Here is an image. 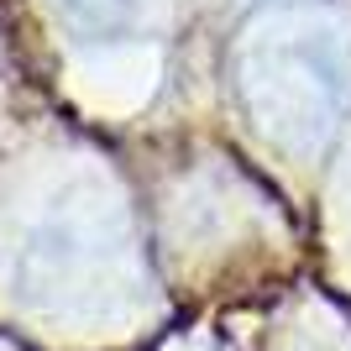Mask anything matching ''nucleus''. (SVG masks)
I'll use <instances>...</instances> for the list:
<instances>
[{
  "label": "nucleus",
  "mask_w": 351,
  "mask_h": 351,
  "mask_svg": "<svg viewBox=\"0 0 351 351\" xmlns=\"http://www.w3.org/2000/svg\"><path fill=\"white\" fill-rule=\"evenodd\" d=\"M58 11L69 16L79 32H89V37H121V32L136 21L132 0H58Z\"/></svg>",
  "instance_id": "nucleus-1"
}]
</instances>
